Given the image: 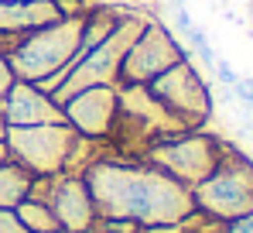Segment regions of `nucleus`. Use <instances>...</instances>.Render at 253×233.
<instances>
[{"mask_svg": "<svg viewBox=\"0 0 253 233\" xmlns=\"http://www.w3.org/2000/svg\"><path fill=\"white\" fill-rule=\"evenodd\" d=\"M103 220H133L137 227H168L195 213L192 189L174 182L151 161L96 158L83 172Z\"/></svg>", "mask_w": 253, "mask_h": 233, "instance_id": "1", "label": "nucleus"}, {"mask_svg": "<svg viewBox=\"0 0 253 233\" xmlns=\"http://www.w3.org/2000/svg\"><path fill=\"white\" fill-rule=\"evenodd\" d=\"M83 14H65L51 24H42L35 31H24L3 48V58L10 65L14 79L35 82L48 96L55 86L65 79L69 65L79 55V38H83Z\"/></svg>", "mask_w": 253, "mask_h": 233, "instance_id": "2", "label": "nucleus"}, {"mask_svg": "<svg viewBox=\"0 0 253 233\" xmlns=\"http://www.w3.org/2000/svg\"><path fill=\"white\" fill-rule=\"evenodd\" d=\"M192 202L219 223H233L253 213V161L233 148H226L209 178L192 185Z\"/></svg>", "mask_w": 253, "mask_h": 233, "instance_id": "3", "label": "nucleus"}, {"mask_svg": "<svg viewBox=\"0 0 253 233\" xmlns=\"http://www.w3.org/2000/svg\"><path fill=\"white\" fill-rule=\"evenodd\" d=\"M144 24H147V17L126 10V17L117 24V31H113L110 38H103L89 55H83V58L72 65V72L62 79L58 89L51 93V100L62 107V103H65L72 93H79V89H89V86H117L126 48H130L133 38L144 31Z\"/></svg>", "mask_w": 253, "mask_h": 233, "instance_id": "4", "label": "nucleus"}, {"mask_svg": "<svg viewBox=\"0 0 253 233\" xmlns=\"http://www.w3.org/2000/svg\"><path fill=\"white\" fill-rule=\"evenodd\" d=\"M222 151H226V144L215 134L181 130V134H171V137H161V141L147 144L144 161H151L154 168H161L174 182L192 189V185H199L202 178L212 175V168L219 165Z\"/></svg>", "mask_w": 253, "mask_h": 233, "instance_id": "5", "label": "nucleus"}, {"mask_svg": "<svg viewBox=\"0 0 253 233\" xmlns=\"http://www.w3.org/2000/svg\"><path fill=\"white\" fill-rule=\"evenodd\" d=\"M10 161L28 168L35 178L65 172L79 134L69 123H35V127H7L3 130Z\"/></svg>", "mask_w": 253, "mask_h": 233, "instance_id": "6", "label": "nucleus"}, {"mask_svg": "<svg viewBox=\"0 0 253 233\" xmlns=\"http://www.w3.org/2000/svg\"><path fill=\"white\" fill-rule=\"evenodd\" d=\"M147 93L168 110L185 130H202L212 114V93L206 79L199 76L192 58H181L178 65L165 69L161 76L147 82Z\"/></svg>", "mask_w": 253, "mask_h": 233, "instance_id": "7", "label": "nucleus"}, {"mask_svg": "<svg viewBox=\"0 0 253 233\" xmlns=\"http://www.w3.org/2000/svg\"><path fill=\"white\" fill-rule=\"evenodd\" d=\"M181 58H188V48H181V41L168 31V24L147 21L144 31L126 48L117 86H147L154 76H161L165 69L178 65Z\"/></svg>", "mask_w": 253, "mask_h": 233, "instance_id": "8", "label": "nucleus"}, {"mask_svg": "<svg viewBox=\"0 0 253 233\" xmlns=\"http://www.w3.org/2000/svg\"><path fill=\"white\" fill-rule=\"evenodd\" d=\"M65 123L85 141H106L120 116V89L117 86H89L72 93L62 103Z\"/></svg>", "mask_w": 253, "mask_h": 233, "instance_id": "9", "label": "nucleus"}, {"mask_svg": "<svg viewBox=\"0 0 253 233\" xmlns=\"http://www.w3.org/2000/svg\"><path fill=\"white\" fill-rule=\"evenodd\" d=\"M42 202H48V209L55 213L58 227L65 233H89L96 230V202H92V192L85 185L83 175H72V172H58L48 178L44 185Z\"/></svg>", "mask_w": 253, "mask_h": 233, "instance_id": "10", "label": "nucleus"}, {"mask_svg": "<svg viewBox=\"0 0 253 233\" xmlns=\"http://www.w3.org/2000/svg\"><path fill=\"white\" fill-rule=\"evenodd\" d=\"M0 116L7 127H35V123H65L62 107L38 89L35 82H24V79H14L10 89L3 93L0 100Z\"/></svg>", "mask_w": 253, "mask_h": 233, "instance_id": "11", "label": "nucleus"}, {"mask_svg": "<svg viewBox=\"0 0 253 233\" xmlns=\"http://www.w3.org/2000/svg\"><path fill=\"white\" fill-rule=\"evenodd\" d=\"M65 17L62 0H0V38H17Z\"/></svg>", "mask_w": 253, "mask_h": 233, "instance_id": "12", "label": "nucleus"}, {"mask_svg": "<svg viewBox=\"0 0 253 233\" xmlns=\"http://www.w3.org/2000/svg\"><path fill=\"white\" fill-rule=\"evenodd\" d=\"M35 175L28 168H21L17 161H3L0 165V209H14L21 199L31 195Z\"/></svg>", "mask_w": 253, "mask_h": 233, "instance_id": "13", "label": "nucleus"}, {"mask_svg": "<svg viewBox=\"0 0 253 233\" xmlns=\"http://www.w3.org/2000/svg\"><path fill=\"white\" fill-rule=\"evenodd\" d=\"M14 213H17V220L24 223V230L28 233H44V230H58V220H55V213L48 209V202L42 199H21L17 206H14Z\"/></svg>", "mask_w": 253, "mask_h": 233, "instance_id": "14", "label": "nucleus"}, {"mask_svg": "<svg viewBox=\"0 0 253 233\" xmlns=\"http://www.w3.org/2000/svg\"><path fill=\"white\" fill-rule=\"evenodd\" d=\"M188 45H192V52H195V55H199V58H202V62H206V65L212 69V62H215V52H212L209 35H206L202 28H192V31H188Z\"/></svg>", "mask_w": 253, "mask_h": 233, "instance_id": "15", "label": "nucleus"}, {"mask_svg": "<svg viewBox=\"0 0 253 233\" xmlns=\"http://www.w3.org/2000/svg\"><path fill=\"white\" fill-rule=\"evenodd\" d=\"M96 230L99 233H140L144 227H137L133 220H96Z\"/></svg>", "mask_w": 253, "mask_h": 233, "instance_id": "16", "label": "nucleus"}, {"mask_svg": "<svg viewBox=\"0 0 253 233\" xmlns=\"http://www.w3.org/2000/svg\"><path fill=\"white\" fill-rule=\"evenodd\" d=\"M212 72H215V82L226 86V89H233V82L240 79V76H236V69H233L226 58H215V62H212Z\"/></svg>", "mask_w": 253, "mask_h": 233, "instance_id": "17", "label": "nucleus"}, {"mask_svg": "<svg viewBox=\"0 0 253 233\" xmlns=\"http://www.w3.org/2000/svg\"><path fill=\"white\" fill-rule=\"evenodd\" d=\"M233 96L243 103V107H250L253 103V76H240L233 82Z\"/></svg>", "mask_w": 253, "mask_h": 233, "instance_id": "18", "label": "nucleus"}, {"mask_svg": "<svg viewBox=\"0 0 253 233\" xmlns=\"http://www.w3.org/2000/svg\"><path fill=\"white\" fill-rule=\"evenodd\" d=\"M0 233H28L14 209H0Z\"/></svg>", "mask_w": 253, "mask_h": 233, "instance_id": "19", "label": "nucleus"}, {"mask_svg": "<svg viewBox=\"0 0 253 233\" xmlns=\"http://www.w3.org/2000/svg\"><path fill=\"white\" fill-rule=\"evenodd\" d=\"M222 233H253V213L240 216V220H233V223H226Z\"/></svg>", "mask_w": 253, "mask_h": 233, "instance_id": "20", "label": "nucleus"}, {"mask_svg": "<svg viewBox=\"0 0 253 233\" xmlns=\"http://www.w3.org/2000/svg\"><path fill=\"white\" fill-rule=\"evenodd\" d=\"M174 28H178V31H185V35L195 28V24H192V14H188V7H185V3H181V7H174Z\"/></svg>", "mask_w": 253, "mask_h": 233, "instance_id": "21", "label": "nucleus"}, {"mask_svg": "<svg viewBox=\"0 0 253 233\" xmlns=\"http://www.w3.org/2000/svg\"><path fill=\"white\" fill-rule=\"evenodd\" d=\"M10 82H14V72H10V65H7V58H3V52H0V100H3V93L10 89Z\"/></svg>", "mask_w": 253, "mask_h": 233, "instance_id": "22", "label": "nucleus"}, {"mask_svg": "<svg viewBox=\"0 0 253 233\" xmlns=\"http://www.w3.org/2000/svg\"><path fill=\"white\" fill-rule=\"evenodd\" d=\"M3 161H10V151H7V141L0 137V165H3Z\"/></svg>", "mask_w": 253, "mask_h": 233, "instance_id": "23", "label": "nucleus"}, {"mask_svg": "<svg viewBox=\"0 0 253 233\" xmlns=\"http://www.w3.org/2000/svg\"><path fill=\"white\" fill-rule=\"evenodd\" d=\"M3 130H7V123H3V116H0V137H3Z\"/></svg>", "mask_w": 253, "mask_h": 233, "instance_id": "24", "label": "nucleus"}, {"mask_svg": "<svg viewBox=\"0 0 253 233\" xmlns=\"http://www.w3.org/2000/svg\"><path fill=\"white\" fill-rule=\"evenodd\" d=\"M171 3H174V7H181V3H188V0H171Z\"/></svg>", "mask_w": 253, "mask_h": 233, "instance_id": "25", "label": "nucleus"}, {"mask_svg": "<svg viewBox=\"0 0 253 233\" xmlns=\"http://www.w3.org/2000/svg\"><path fill=\"white\" fill-rule=\"evenodd\" d=\"M44 233H65V230H62V227H58V230H44Z\"/></svg>", "mask_w": 253, "mask_h": 233, "instance_id": "26", "label": "nucleus"}, {"mask_svg": "<svg viewBox=\"0 0 253 233\" xmlns=\"http://www.w3.org/2000/svg\"><path fill=\"white\" fill-rule=\"evenodd\" d=\"M79 3H85V7H89V3H92V0H79Z\"/></svg>", "mask_w": 253, "mask_h": 233, "instance_id": "27", "label": "nucleus"}, {"mask_svg": "<svg viewBox=\"0 0 253 233\" xmlns=\"http://www.w3.org/2000/svg\"><path fill=\"white\" fill-rule=\"evenodd\" d=\"M89 233H99V230H89Z\"/></svg>", "mask_w": 253, "mask_h": 233, "instance_id": "28", "label": "nucleus"}]
</instances>
